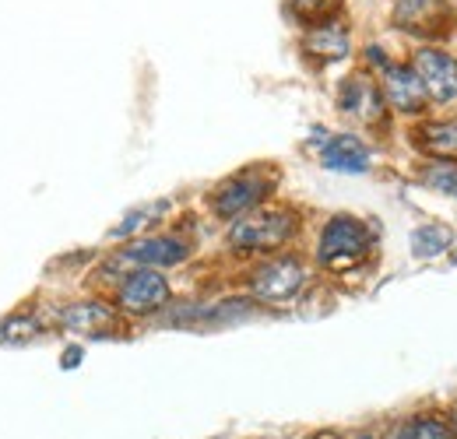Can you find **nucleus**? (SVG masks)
<instances>
[{"label": "nucleus", "mask_w": 457, "mask_h": 439, "mask_svg": "<svg viewBox=\"0 0 457 439\" xmlns=\"http://www.w3.org/2000/svg\"><path fill=\"white\" fill-rule=\"evenodd\" d=\"M370 253V232L366 225L355 219H331L320 232V264L331 268V271H348L355 268L362 257Z\"/></svg>", "instance_id": "obj_1"}, {"label": "nucleus", "mask_w": 457, "mask_h": 439, "mask_svg": "<svg viewBox=\"0 0 457 439\" xmlns=\"http://www.w3.org/2000/svg\"><path fill=\"white\" fill-rule=\"evenodd\" d=\"M295 232V215L288 211H253L232 225L228 243L236 250H275L292 239Z\"/></svg>", "instance_id": "obj_2"}, {"label": "nucleus", "mask_w": 457, "mask_h": 439, "mask_svg": "<svg viewBox=\"0 0 457 439\" xmlns=\"http://www.w3.org/2000/svg\"><path fill=\"white\" fill-rule=\"evenodd\" d=\"M268 194H271V179H264L257 172H243V176L228 179L212 194V208H215L219 219H239L250 208H257Z\"/></svg>", "instance_id": "obj_3"}, {"label": "nucleus", "mask_w": 457, "mask_h": 439, "mask_svg": "<svg viewBox=\"0 0 457 439\" xmlns=\"http://www.w3.org/2000/svg\"><path fill=\"white\" fill-rule=\"evenodd\" d=\"M303 281H306L303 261H295V257H278V261L264 264V268L253 275V295H257L261 302H288V299L299 295Z\"/></svg>", "instance_id": "obj_4"}, {"label": "nucleus", "mask_w": 457, "mask_h": 439, "mask_svg": "<svg viewBox=\"0 0 457 439\" xmlns=\"http://www.w3.org/2000/svg\"><path fill=\"white\" fill-rule=\"evenodd\" d=\"M411 70H415L422 92L433 95L436 103L457 99V63L447 54H440V50H419Z\"/></svg>", "instance_id": "obj_5"}, {"label": "nucleus", "mask_w": 457, "mask_h": 439, "mask_svg": "<svg viewBox=\"0 0 457 439\" xmlns=\"http://www.w3.org/2000/svg\"><path fill=\"white\" fill-rule=\"evenodd\" d=\"M170 299V281L159 275V271H134L120 285V306L127 313H155L159 306H166Z\"/></svg>", "instance_id": "obj_6"}, {"label": "nucleus", "mask_w": 457, "mask_h": 439, "mask_svg": "<svg viewBox=\"0 0 457 439\" xmlns=\"http://www.w3.org/2000/svg\"><path fill=\"white\" fill-rule=\"evenodd\" d=\"M60 324L74 334H110L113 327H120V317L106 302H96V299H85V302H74L60 313Z\"/></svg>", "instance_id": "obj_7"}, {"label": "nucleus", "mask_w": 457, "mask_h": 439, "mask_svg": "<svg viewBox=\"0 0 457 439\" xmlns=\"http://www.w3.org/2000/svg\"><path fill=\"white\" fill-rule=\"evenodd\" d=\"M320 162L335 172H366L370 169V148L355 134H338L324 145Z\"/></svg>", "instance_id": "obj_8"}, {"label": "nucleus", "mask_w": 457, "mask_h": 439, "mask_svg": "<svg viewBox=\"0 0 457 439\" xmlns=\"http://www.w3.org/2000/svg\"><path fill=\"white\" fill-rule=\"evenodd\" d=\"M384 88H387V103L401 112H419L426 106V92L411 67H387Z\"/></svg>", "instance_id": "obj_9"}, {"label": "nucleus", "mask_w": 457, "mask_h": 439, "mask_svg": "<svg viewBox=\"0 0 457 439\" xmlns=\"http://www.w3.org/2000/svg\"><path fill=\"white\" fill-rule=\"evenodd\" d=\"M187 243L179 239H137L127 246V257L137 261V264H148V268H172V264H183L187 261Z\"/></svg>", "instance_id": "obj_10"}, {"label": "nucleus", "mask_w": 457, "mask_h": 439, "mask_svg": "<svg viewBox=\"0 0 457 439\" xmlns=\"http://www.w3.org/2000/svg\"><path fill=\"white\" fill-rule=\"evenodd\" d=\"M342 110L352 112V116H362V120H377L384 103H380V95H377L370 78H352V81H345L342 88Z\"/></svg>", "instance_id": "obj_11"}, {"label": "nucleus", "mask_w": 457, "mask_h": 439, "mask_svg": "<svg viewBox=\"0 0 457 439\" xmlns=\"http://www.w3.org/2000/svg\"><path fill=\"white\" fill-rule=\"evenodd\" d=\"M303 46H306V54L324 56V60H338V56L348 54V32H345L342 25L324 21L320 29H313V32L303 39Z\"/></svg>", "instance_id": "obj_12"}, {"label": "nucleus", "mask_w": 457, "mask_h": 439, "mask_svg": "<svg viewBox=\"0 0 457 439\" xmlns=\"http://www.w3.org/2000/svg\"><path fill=\"white\" fill-rule=\"evenodd\" d=\"M415 145L436 159H457V120H447V123H429Z\"/></svg>", "instance_id": "obj_13"}, {"label": "nucleus", "mask_w": 457, "mask_h": 439, "mask_svg": "<svg viewBox=\"0 0 457 439\" xmlns=\"http://www.w3.org/2000/svg\"><path fill=\"white\" fill-rule=\"evenodd\" d=\"M440 14V0H398V25L426 29V21Z\"/></svg>", "instance_id": "obj_14"}, {"label": "nucleus", "mask_w": 457, "mask_h": 439, "mask_svg": "<svg viewBox=\"0 0 457 439\" xmlns=\"http://www.w3.org/2000/svg\"><path fill=\"white\" fill-rule=\"evenodd\" d=\"M411 243H415V253L419 257H433V253H440V250L451 246V232L447 228H419L411 236Z\"/></svg>", "instance_id": "obj_15"}, {"label": "nucleus", "mask_w": 457, "mask_h": 439, "mask_svg": "<svg viewBox=\"0 0 457 439\" xmlns=\"http://www.w3.org/2000/svg\"><path fill=\"white\" fill-rule=\"evenodd\" d=\"M398 439H454V433L436 418H415L401 429Z\"/></svg>", "instance_id": "obj_16"}, {"label": "nucleus", "mask_w": 457, "mask_h": 439, "mask_svg": "<svg viewBox=\"0 0 457 439\" xmlns=\"http://www.w3.org/2000/svg\"><path fill=\"white\" fill-rule=\"evenodd\" d=\"M335 4H338V0H292V7L299 11L303 21H320V18H328V14L335 11Z\"/></svg>", "instance_id": "obj_17"}, {"label": "nucleus", "mask_w": 457, "mask_h": 439, "mask_svg": "<svg viewBox=\"0 0 457 439\" xmlns=\"http://www.w3.org/2000/svg\"><path fill=\"white\" fill-rule=\"evenodd\" d=\"M426 183L457 197V169H444V165H440V169H429V172H426Z\"/></svg>", "instance_id": "obj_18"}, {"label": "nucleus", "mask_w": 457, "mask_h": 439, "mask_svg": "<svg viewBox=\"0 0 457 439\" xmlns=\"http://www.w3.org/2000/svg\"><path fill=\"white\" fill-rule=\"evenodd\" d=\"M78 359H81V352H78V348H71V352H67V359H63V366H78Z\"/></svg>", "instance_id": "obj_19"}, {"label": "nucleus", "mask_w": 457, "mask_h": 439, "mask_svg": "<svg viewBox=\"0 0 457 439\" xmlns=\"http://www.w3.org/2000/svg\"><path fill=\"white\" fill-rule=\"evenodd\" d=\"M451 433H457V411H454V429H451Z\"/></svg>", "instance_id": "obj_20"}, {"label": "nucleus", "mask_w": 457, "mask_h": 439, "mask_svg": "<svg viewBox=\"0 0 457 439\" xmlns=\"http://www.w3.org/2000/svg\"><path fill=\"white\" fill-rule=\"evenodd\" d=\"M359 439H370V436H359Z\"/></svg>", "instance_id": "obj_21"}]
</instances>
